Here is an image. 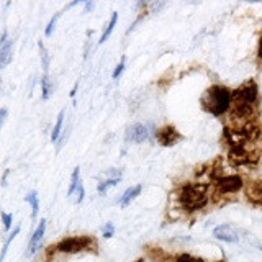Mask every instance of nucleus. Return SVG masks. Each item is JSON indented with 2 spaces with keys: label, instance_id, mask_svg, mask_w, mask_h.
Wrapping results in <instances>:
<instances>
[{
  "label": "nucleus",
  "instance_id": "obj_1",
  "mask_svg": "<svg viewBox=\"0 0 262 262\" xmlns=\"http://www.w3.org/2000/svg\"><path fill=\"white\" fill-rule=\"evenodd\" d=\"M210 185L208 184H193L187 182L179 187L177 200L182 205V208L188 213L199 211L205 208L210 202Z\"/></svg>",
  "mask_w": 262,
  "mask_h": 262
},
{
  "label": "nucleus",
  "instance_id": "obj_2",
  "mask_svg": "<svg viewBox=\"0 0 262 262\" xmlns=\"http://www.w3.org/2000/svg\"><path fill=\"white\" fill-rule=\"evenodd\" d=\"M205 112H208L215 117L228 113L233 106V90L225 85H211L205 90L200 100Z\"/></svg>",
  "mask_w": 262,
  "mask_h": 262
},
{
  "label": "nucleus",
  "instance_id": "obj_3",
  "mask_svg": "<svg viewBox=\"0 0 262 262\" xmlns=\"http://www.w3.org/2000/svg\"><path fill=\"white\" fill-rule=\"evenodd\" d=\"M54 249L62 254H76L84 251L97 252L98 243L92 236H72V237H64L62 241H59L54 246Z\"/></svg>",
  "mask_w": 262,
  "mask_h": 262
},
{
  "label": "nucleus",
  "instance_id": "obj_4",
  "mask_svg": "<svg viewBox=\"0 0 262 262\" xmlns=\"http://www.w3.org/2000/svg\"><path fill=\"white\" fill-rule=\"evenodd\" d=\"M228 159L233 167L251 169L257 166L260 158H259V152L254 149V147H251V144H244V146L231 147L228 152Z\"/></svg>",
  "mask_w": 262,
  "mask_h": 262
},
{
  "label": "nucleus",
  "instance_id": "obj_5",
  "mask_svg": "<svg viewBox=\"0 0 262 262\" xmlns=\"http://www.w3.org/2000/svg\"><path fill=\"white\" fill-rule=\"evenodd\" d=\"M233 102H243V103H251L257 105L259 102V87L256 80H246L241 87L233 90Z\"/></svg>",
  "mask_w": 262,
  "mask_h": 262
},
{
  "label": "nucleus",
  "instance_id": "obj_6",
  "mask_svg": "<svg viewBox=\"0 0 262 262\" xmlns=\"http://www.w3.org/2000/svg\"><path fill=\"white\" fill-rule=\"evenodd\" d=\"M213 187H215V190L218 195H228V193H236L243 190L244 187V182L241 176H221L220 179H216L215 182H213Z\"/></svg>",
  "mask_w": 262,
  "mask_h": 262
},
{
  "label": "nucleus",
  "instance_id": "obj_7",
  "mask_svg": "<svg viewBox=\"0 0 262 262\" xmlns=\"http://www.w3.org/2000/svg\"><path fill=\"white\" fill-rule=\"evenodd\" d=\"M156 138H158V141L161 146L164 147H170L177 144L180 139H182V135L179 133V129L174 126V125H166L159 128L158 131H156Z\"/></svg>",
  "mask_w": 262,
  "mask_h": 262
},
{
  "label": "nucleus",
  "instance_id": "obj_8",
  "mask_svg": "<svg viewBox=\"0 0 262 262\" xmlns=\"http://www.w3.org/2000/svg\"><path fill=\"white\" fill-rule=\"evenodd\" d=\"M239 229L234 228L233 225H220L213 229V236L225 243H237L239 241Z\"/></svg>",
  "mask_w": 262,
  "mask_h": 262
},
{
  "label": "nucleus",
  "instance_id": "obj_9",
  "mask_svg": "<svg viewBox=\"0 0 262 262\" xmlns=\"http://www.w3.org/2000/svg\"><path fill=\"white\" fill-rule=\"evenodd\" d=\"M149 139V131H147V128L144 125H141V123H135V125H131L128 129H126V141L129 143H144Z\"/></svg>",
  "mask_w": 262,
  "mask_h": 262
},
{
  "label": "nucleus",
  "instance_id": "obj_10",
  "mask_svg": "<svg viewBox=\"0 0 262 262\" xmlns=\"http://www.w3.org/2000/svg\"><path fill=\"white\" fill-rule=\"evenodd\" d=\"M45 231H46V220H39V225L36 228V231L33 233L31 239H30V244H28V251H27V256L31 257L33 254H35L38 249H39V244H41V239H43L45 236Z\"/></svg>",
  "mask_w": 262,
  "mask_h": 262
},
{
  "label": "nucleus",
  "instance_id": "obj_11",
  "mask_svg": "<svg viewBox=\"0 0 262 262\" xmlns=\"http://www.w3.org/2000/svg\"><path fill=\"white\" fill-rule=\"evenodd\" d=\"M10 61H12V41L8 39L7 31H4L2 39H0V68L5 69Z\"/></svg>",
  "mask_w": 262,
  "mask_h": 262
},
{
  "label": "nucleus",
  "instance_id": "obj_12",
  "mask_svg": "<svg viewBox=\"0 0 262 262\" xmlns=\"http://www.w3.org/2000/svg\"><path fill=\"white\" fill-rule=\"evenodd\" d=\"M246 196L254 205H262V180L246 185Z\"/></svg>",
  "mask_w": 262,
  "mask_h": 262
},
{
  "label": "nucleus",
  "instance_id": "obj_13",
  "mask_svg": "<svg viewBox=\"0 0 262 262\" xmlns=\"http://www.w3.org/2000/svg\"><path fill=\"white\" fill-rule=\"evenodd\" d=\"M141 190H143V185H135V187H129L128 190L123 193V196L120 199V207L121 208H126L128 205L133 202L136 196L141 193Z\"/></svg>",
  "mask_w": 262,
  "mask_h": 262
},
{
  "label": "nucleus",
  "instance_id": "obj_14",
  "mask_svg": "<svg viewBox=\"0 0 262 262\" xmlns=\"http://www.w3.org/2000/svg\"><path fill=\"white\" fill-rule=\"evenodd\" d=\"M117 21H118V13H117V12H113V13H112V18H110V21H108V25H106V30L103 31V35H102V38H100V45L105 43V41L110 38V35L113 33L115 27H117Z\"/></svg>",
  "mask_w": 262,
  "mask_h": 262
},
{
  "label": "nucleus",
  "instance_id": "obj_15",
  "mask_svg": "<svg viewBox=\"0 0 262 262\" xmlns=\"http://www.w3.org/2000/svg\"><path fill=\"white\" fill-rule=\"evenodd\" d=\"M64 115H66V112H64V110H61V112H59V115H57L56 125H54V128H53V133H51V141H53V143H56L57 139H59L61 129H62V123H64Z\"/></svg>",
  "mask_w": 262,
  "mask_h": 262
},
{
  "label": "nucleus",
  "instance_id": "obj_16",
  "mask_svg": "<svg viewBox=\"0 0 262 262\" xmlns=\"http://www.w3.org/2000/svg\"><path fill=\"white\" fill-rule=\"evenodd\" d=\"M121 180V177H113V179H106V180H102L100 184H98V187H97V190H98V193L100 195H103V193H106L108 192V188H112V187H115L118 182Z\"/></svg>",
  "mask_w": 262,
  "mask_h": 262
},
{
  "label": "nucleus",
  "instance_id": "obj_17",
  "mask_svg": "<svg viewBox=\"0 0 262 262\" xmlns=\"http://www.w3.org/2000/svg\"><path fill=\"white\" fill-rule=\"evenodd\" d=\"M25 202L31 205V210H33V218H36L38 215V210H39V202H38V193L35 190H31L27 196H25Z\"/></svg>",
  "mask_w": 262,
  "mask_h": 262
},
{
  "label": "nucleus",
  "instance_id": "obj_18",
  "mask_svg": "<svg viewBox=\"0 0 262 262\" xmlns=\"http://www.w3.org/2000/svg\"><path fill=\"white\" fill-rule=\"evenodd\" d=\"M79 184H80V169L76 167L72 172V176H71V185H69V190H68V196H71L74 192L77 190Z\"/></svg>",
  "mask_w": 262,
  "mask_h": 262
},
{
  "label": "nucleus",
  "instance_id": "obj_19",
  "mask_svg": "<svg viewBox=\"0 0 262 262\" xmlns=\"http://www.w3.org/2000/svg\"><path fill=\"white\" fill-rule=\"evenodd\" d=\"M20 233V226H16L13 231L8 234V237H7V241H5V244H4V249H2V256H0V260H4L5 259V256H7V251H8V246H10V243L15 239L16 237V234Z\"/></svg>",
  "mask_w": 262,
  "mask_h": 262
},
{
  "label": "nucleus",
  "instance_id": "obj_20",
  "mask_svg": "<svg viewBox=\"0 0 262 262\" xmlns=\"http://www.w3.org/2000/svg\"><path fill=\"white\" fill-rule=\"evenodd\" d=\"M41 87H43V98H45V100H48L49 95H51V90H53L51 84H49V77H48V74H45L43 80H41Z\"/></svg>",
  "mask_w": 262,
  "mask_h": 262
},
{
  "label": "nucleus",
  "instance_id": "obj_21",
  "mask_svg": "<svg viewBox=\"0 0 262 262\" xmlns=\"http://www.w3.org/2000/svg\"><path fill=\"white\" fill-rule=\"evenodd\" d=\"M59 16H61V13H56V15L53 16V18H51V21L48 23L46 31H45V35H46L48 38L53 35V31H54V28H56V21H57V18H59Z\"/></svg>",
  "mask_w": 262,
  "mask_h": 262
},
{
  "label": "nucleus",
  "instance_id": "obj_22",
  "mask_svg": "<svg viewBox=\"0 0 262 262\" xmlns=\"http://www.w3.org/2000/svg\"><path fill=\"white\" fill-rule=\"evenodd\" d=\"M125 62H126V59L125 57H121V61H120V64L115 68V71H113V79H120V76L123 74V71H125Z\"/></svg>",
  "mask_w": 262,
  "mask_h": 262
},
{
  "label": "nucleus",
  "instance_id": "obj_23",
  "mask_svg": "<svg viewBox=\"0 0 262 262\" xmlns=\"http://www.w3.org/2000/svg\"><path fill=\"white\" fill-rule=\"evenodd\" d=\"M2 221H4L5 231H8V229L12 228V223H13V215H10V213H2Z\"/></svg>",
  "mask_w": 262,
  "mask_h": 262
},
{
  "label": "nucleus",
  "instance_id": "obj_24",
  "mask_svg": "<svg viewBox=\"0 0 262 262\" xmlns=\"http://www.w3.org/2000/svg\"><path fill=\"white\" fill-rule=\"evenodd\" d=\"M174 262H195V257L187 252H182V254H179V256H176Z\"/></svg>",
  "mask_w": 262,
  "mask_h": 262
},
{
  "label": "nucleus",
  "instance_id": "obj_25",
  "mask_svg": "<svg viewBox=\"0 0 262 262\" xmlns=\"http://www.w3.org/2000/svg\"><path fill=\"white\" fill-rule=\"evenodd\" d=\"M115 233V226L112 223H106L105 228H103V237H106V239H110V237L113 236Z\"/></svg>",
  "mask_w": 262,
  "mask_h": 262
},
{
  "label": "nucleus",
  "instance_id": "obj_26",
  "mask_svg": "<svg viewBox=\"0 0 262 262\" xmlns=\"http://www.w3.org/2000/svg\"><path fill=\"white\" fill-rule=\"evenodd\" d=\"M76 195H77L76 203H82V200H84V195H85V190H84V185H82V182H80V184H79V187H77Z\"/></svg>",
  "mask_w": 262,
  "mask_h": 262
},
{
  "label": "nucleus",
  "instance_id": "obj_27",
  "mask_svg": "<svg viewBox=\"0 0 262 262\" xmlns=\"http://www.w3.org/2000/svg\"><path fill=\"white\" fill-rule=\"evenodd\" d=\"M7 108H0V126H4L5 125V121H7Z\"/></svg>",
  "mask_w": 262,
  "mask_h": 262
},
{
  "label": "nucleus",
  "instance_id": "obj_28",
  "mask_svg": "<svg viewBox=\"0 0 262 262\" xmlns=\"http://www.w3.org/2000/svg\"><path fill=\"white\" fill-rule=\"evenodd\" d=\"M257 57L262 61V35H260V39H259V48H257Z\"/></svg>",
  "mask_w": 262,
  "mask_h": 262
},
{
  "label": "nucleus",
  "instance_id": "obj_29",
  "mask_svg": "<svg viewBox=\"0 0 262 262\" xmlns=\"http://www.w3.org/2000/svg\"><path fill=\"white\" fill-rule=\"evenodd\" d=\"M94 7H95V4H94V2H87V4H85V13H87L89 10H92Z\"/></svg>",
  "mask_w": 262,
  "mask_h": 262
},
{
  "label": "nucleus",
  "instance_id": "obj_30",
  "mask_svg": "<svg viewBox=\"0 0 262 262\" xmlns=\"http://www.w3.org/2000/svg\"><path fill=\"white\" fill-rule=\"evenodd\" d=\"M195 262H207V260L202 259V257H195Z\"/></svg>",
  "mask_w": 262,
  "mask_h": 262
},
{
  "label": "nucleus",
  "instance_id": "obj_31",
  "mask_svg": "<svg viewBox=\"0 0 262 262\" xmlns=\"http://www.w3.org/2000/svg\"><path fill=\"white\" fill-rule=\"evenodd\" d=\"M136 262H144V260H143V259H139V260H136Z\"/></svg>",
  "mask_w": 262,
  "mask_h": 262
},
{
  "label": "nucleus",
  "instance_id": "obj_32",
  "mask_svg": "<svg viewBox=\"0 0 262 262\" xmlns=\"http://www.w3.org/2000/svg\"><path fill=\"white\" fill-rule=\"evenodd\" d=\"M259 249H260V251H262V246H260V248H259Z\"/></svg>",
  "mask_w": 262,
  "mask_h": 262
},
{
  "label": "nucleus",
  "instance_id": "obj_33",
  "mask_svg": "<svg viewBox=\"0 0 262 262\" xmlns=\"http://www.w3.org/2000/svg\"><path fill=\"white\" fill-rule=\"evenodd\" d=\"M218 262H223V260H218Z\"/></svg>",
  "mask_w": 262,
  "mask_h": 262
}]
</instances>
